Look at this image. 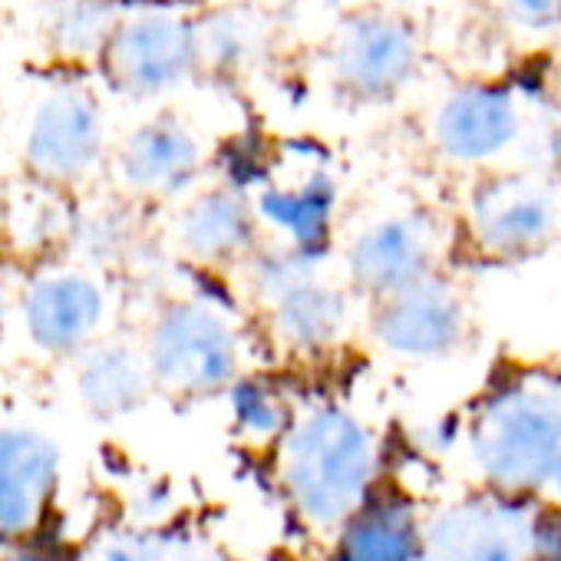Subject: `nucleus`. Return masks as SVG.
<instances>
[{"instance_id":"obj_1","label":"nucleus","mask_w":561,"mask_h":561,"mask_svg":"<svg viewBox=\"0 0 561 561\" xmlns=\"http://www.w3.org/2000/svg\"><path fill=\"white\" fill-rule=\"evenodd\" d=\"M271 462L291 518L321 535H331L367 502L383 472L377 433L344 403H314L295 413L285 436L271 446Z\"/></svg>"},{"instance_id":"obj_2","label":"nucleus","mask_w":561,"mask_h":561,"mask_svg":"<svg viewBox=\"0 0 561 561\" xmlns=\"http://www.w3.org/2000/svg\"><path fill=\"white\" fill-rule=\"evenodd\" d=\"M479 485L538 505L561 502V383L515 374L485 390L462 430Z\"/></svg>"},{"instance_id":"obj_3","label":"nucleus","mask_w":561,"mask_h":561,"mask_svg":"<svg viewBox=\"0 0 561 561\" xmlns=\"http://www.w3.org/2000/svg\"><path fill=\"white\" fill-rule=\"evenodd\" d=\"M146 360L159 393L208 400L244 377V344L234 321L205 298L165 301L146 331Z\"/></svg>"},{"instance_id":"obj_4","label":"nucleus","mask_w":561,"mask_h":561,"mask_svg":"<svg viewBox=\"0 0 561 561\" xmlns=\"http://www.w3.org/2000/svg\"><path fill=\"white\" fill-rule=\"evenodd\" d=\"M423 70L420 27L393 8L360 4L341 18L328 44L331 87L360 106L397 100Z\"/></svg>"},{"instance_id":"obj_5","label":"nucleus","mask_w":561,"mask_h":561,"mask_svg":"<svg viewBox=\"0 0 561 561\" xmlns=\"http://www.w3.org/2000/svg\"><path fill=\"white\" fill-rule=\"evenodd\" d=\"M466 238L489 261H528L561 234V198L541 175L522 169H482L466 208Z\"/></svg>"},{"instance_id":"obj_6","label":"nucleus","mask_w":561,"mask_h":561,"mask_svg":"<svg viewBox=\"0 0 561 561\" xmlns=\"http://www.w3.org/2000/svg\"><path fill=\"white\" fill-rule=\"evenodd\" d=\"M248 267L267 328L280 347L295 354H321L341 344L351 324L347 291L318 274L311 257L288 248L271 257L254 254Z\"/></svg>"},{"instance_id":"obj_7","label":"nucleus","mask_w":561,"mask_h":561,"mask_svg":"<svg viewBox=\"0 0 561 561\" xmlns=\"http://www.w3.org/2000/svg\"><path fill=\"white\" fill-rule=\"evenodd\" d=\"M106 156V113L100 96L83 83L50 87L31 110L21 159L27 175L44 188L83 185Z\"/></svg>"},{"instance_id":"obj_8","label":"nucleus","mask_w":561,"mask_h":561,"mask_svg":"<svg viewBox=\"0 0 561 561\" xmlns=\"http://www.w3.org/2000/svg\"><path fill=\"white\" fill-rule=\"evenodd\" d=\"M100 64L119 96L136 103L162 100L198 77L195 21L165 8L123 14Z\"/></svg>"},{"instance_id":"obj_9","label":"nucleus","mask_w":561,"mask_h":561,"mask_svg":"<svg viewBox=\"0 0 561 561\" xmlns=\"http://www.w3.org/2000/svg\"><path fill=\"white\" fill-rule=\"evenodd\" d=\"M370 341L400 360L433 364L456 357L472 334L466 295L439 271L370 301Z\"/></svg>"},{"instance_id":"obj_10","label":"nucleus","mask_w":561,"mask_h":561,"mask_svg":"<svg viewBox=\"0 0 561 561\" xmlns=\"http://www.w3.org/2000/svg\"><path fill=\"white\" fill-rule=\"evenodd\" d=\"M538 502L479 485L426 512L423 561H531Z\"/></svg>"},{"instance_id":"obj_11","label":"nucleus","mask_w":561,"mask_h":561,"mask_svg":"<svg viewBox=\"0 0 561 561\" xmlns=\"http://www.w3.org/2000/svg\"><path fill=\"white\" fill-rule=\"evenodd\" d=\"M525 113L508 87L462 83L449 90L430 119L439 159L462 169H495L522 139Z\"/></svg>"},{"instance_id":"obj_12","label":"nucleus","mask_w":561,"mask_h":561,"mask_svg":"<svg viewBox=\"0 0 561 561\" xmlns=\"http://www.w3.org/2000/svg\"><path fill=\"white\" fill-rule=\"evenodd\" d=\"M443 231L430 211H390L367 221L344 248L351 288L374 298L439 271Z\"/></svg>"},{"instance_id":"obj_13","label":"nucleus","mask_w":561,"mask_h":561,"mask_svg":"<svg viewBox=\"0 0 561 561\" xmlns=\"http://www.w3.org/2000/svg\"><path fill=\"white\" fill-rule=\"evenodd\" d=\"M106 314V285L87 267L44 271L27 280L21 295L24 334L47 357H80L96 344Z\"/></svg>"},{"instance_id":"obj_14","label":"nucleus","mask_w":561,"mask_h":561,"mask_svg":"<svg viewBox=\"0 0 561 561\" xmlns=\"http://www.w3.org/2000/svg\"><path fill=\"white\" fill-rule=\"evenodd\" d=\"M205 169L202 136L175 113L142 119L116 149V179L139 202L188 195Z\"/></svg>"},{"instance_id":"obj_15","label":"nucleus","mask_w":561,"mask_h":561,"mask_svg":"<svg viewBox=\"0 0 561 561\" xmlns=\"http://www.w3.org/2000/svg\"><path fill=\"white\" fill-rule=\"evenodd\" d=\"M261 215L257 205L234 185L195 188L172 225V241L182 257L202 267H234L257 254Z\"/></svg>"},{"instance_id":"obj_16","label":"nucleus","mask_w":561,"mask_h":561,"mask_svg":"<svg viewBox=\"0 0 561 561\" xmlns=\"http://www.w3.org/2000/svg\"><path fill=\"white\" fill-rule=\"evenodd\" d=\"M60 485V453L27 426L0 430V548L41 528Z\"/></svg>"},{"instance_id":"obj_17","label":"nucleus","mask_w":561,"mask_h":561,"mask_svg":"<svg viewBox=\"0 0 561 561\" xmlns=\"http://www.w3.org/2000/svg\"><path fill=\"white\" fill-rule=\"evenodd\" d=\"M426 512L423 505L390 485H377L334 531L328 561H423Z\"/></svg>"},{"instance_id":"obj_18","label":"nucleus","mask_w":561,"mask_h":561,"mask_svg":"<svg viewBox=\"0 0 561 561\" xmlns=\"http://www.w3.org/2000/svg\"><path fill=\"white\" fill-rule=\"evenodd\" d=\"M156 380L142 347L123 341H96L80 354L77 397L96 420H123L146 407Z\"/></svg>"},{"instance_id":"obj_19","label":"nucleus","mask_w":561,"mask_h":561,"mask_svg":"<svg viewBox=\"0 0 561 561\" xmlns=\"http://www.w3.org/2000/svg\"><path fill=\"white\" fill-rule=\"evenodd\" d=\"M257 205L261 221L274 225L291 251L311 257L324 248L334 221V188L324 175H311L298 185H277Z\"/></svg>"},{"instance_id":"obj_20","label":"nucleus","mask_w":561,"mask_h":561,"mask_svg":"<svg viewBox=\"0 0 561 561\" xmlns=\"http://www.w3.org/2000/svg\"><path fill=\"white\" fill-rule=\"evenodd\" d=\"M119 18L116 0H44L37 31L44 47L64 60H100Z\"/></svg>"},{"instance_id":"obj_21","label":"nucleus","mask_w":561,"mask_h":561,"mask_svg":"<svg viewBox=\"0 0 561 561\" xmlns=\"http://www.w3.org/2000/svg\"><path fill=\"white\" fill-rule=\"evenodd\" d=\"M198 73L234 80L251 70L261 50V27L241 8H215L195 21Z\"/></svg>"},{"instance_id":"obj_22","label":"nucleus","mask_w":561,"mask_h":561,"mask_svg":"<svg viewBox=\"0 0 561 561\" xmlns=\"http://www.w3.org/2000/svg\"><path fill=\"white\" fill-rule=\"evenodd\" d=\"M83 561H221V554L175 528H129L96 541Z\"/></svg>"},{"instance_id":"obj_23","label":"nucleus","mask_w":561,"mask_h":561,"mask_svg":"<svg viewBox=\"0 0 561 561\" xmlns=\"http://www.w3.org/2000/svg\"><path fill=\"white\" fill-rule=\"evenodd\" d=\"M228 400H231V420L238 433L254 446L271 449L295 420V410L288 407V400L264 380L241 377L228 390Z\"/></svg>"},{"instance_id":"obj_24","label":"nucleus","mask_w":561,"mask_h":561,"mask_svg":"<svg viewBox=\"0 0 561 561\" xmlns=\"http://www.w3.org/2000/svg\"><path fill=\"white\" fill-rule=\"evenodd\" d=\"M83 254L90 264H113L129 254L136 231L123 218V211H96V218H87L77 234Z\"/></svg>"},{"instance_id":"obj_25","label":"nucleus","mask_w":561,"mask_h":561,"mask_svg":"<svg viewBox=\"0 0 561 561\" xmlns=\"http://www.w3.org/2000/svg\"><path fill=\"white\" fill-rule=\"evenodd\" d=\"M502 21L522 34L561 31V0H492Z\"/></svg>"},{"instance_id":"obj_26","label":"nucleus","mask_w":561,"mask_h":561,"mask_svg":"<svg viewBox=\"0 0 561 561\" xmlns=\"http://www.w3.org/2000/svg\"><path fill=\"white\" fill-rule=\"evenodd\" d=\"M531 561H561V502L538 505Z\"/></svg>"},{"instance_id":"obj_27","label":"nucleus","mask_w":561,"mask_h":561,"mask_svg":"<svg viewBox=\"0 0 561 561\" xmlns=\"http://www.w3.org/2000/svg\"><path fill=\"white\" fill-rule=\"evenodd\" d=\"M0 561H70V558H64L54 548H31V545H24V548L4 551V554H0Z\"/></svg>"},{"instance_id":"obj_28","label":"nucleus","mask_w":561,"mask_h":561,"mask_svg":"<svg viewBox=\"0 0 561 561\" xmlns=\"http://www.w3.org/2000/svg\"><path fill=\"white\" fill-rule=\"evenodd\" d=\"M0 218H4V195H0Z\"/></svg>"},{"instance_id":"obj_29","label":"nucleus","mask_w":561,"mask_h":561,"mask_svg":"<svg viewBox=\"0 0 561 561\" xmlns=\"http://www.w3.org/2000/svg\"><path fill=\"white\" fill-rule=\"evenodd\" d=\"M0 321H4V301H0Z\"/></svg>"}]
</instances>
